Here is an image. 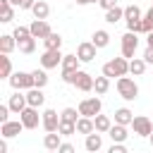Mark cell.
I'll use <instances>...</instances> for the list:
<instances>
[{
	"instance_id": "obj_1",
	"label": "cell",
	"mask_w": 153,
	"mask_h": 153,
	"mask_svg": "<svg viewBox=\"0 0 153 153\" xmlns=\"http://www.w3.org/2000/svg\"><path fill=\"white\" fill-rule=\"evenodd\" d=\"M129 72V60L122 55V57H115V60H110V62H105L103 65V74L105 76H124Z\"/></svg>"
},
{
	"instance_id": "obj_2",
	"label": "cell",
	"mask_w": 153,
	"mask_h": 153,
	"mask_svg": "<svg viewBox=\"0 0 153 153\" xmlns=\"http://www.w3.org/2000/svg\"><path fill=\"white\" fill-rule=\"evenodd\" d=\"M79 55L74 53V55H65L62 57V81L65 84H74V74H76V69H79Z\"/></svg>"
},
{
	"instance_id": "obj_3",
	"label": "cell",
	"mask_w": 153,
	"mask_h": 153,
	"mask_svg": "<svg viewBox=\"0 0 153 153\" xmlns=\"http://www.w3.org/2000/svg\"><path fill=\"white\" fill-rule=\"evenodd\" d=\"M117 93L124 98V100H134L139 96V86L134 79H129L127 74L124 76H117Z\"/></svg>"
},
{
	"instance_id": "obj_4",
	"label": "cell",
	"mask_w": 153,
	"mask_h": 153,
	"mask_svg": "<svg viewBox=\"0 0 153 153\" xmlns=\"http://www.w3.org/2000/svg\"><path fill=\"white\" fill-rule=\"evenodd\" d=\"M10 86H12L14 91H29V88L36 86V84H33V74H31V72H12Z\"/></svg>"
},
{
	"instance_id": "obj_5",
	"label": "cell",
	"mask_w": 153,
	"mask_h": 153,
	"mask_svg": "<svg viewBox=\"0 0 153 153\" xmlns=\"http://www.w3.org/2000/svg\"><path fill=\"white\" fill-rule=\"evenodd\" d=\"M100 108H103V103H100V98H84L81 103H79V115H84V117H96L98 112H100Z\"/></svg>"
},
{
	"instance_id": "obj_6",
	"label": "cell",
	"mask_w": 153,
	"mask_h": 153,
	"mask_svg": "<svg viewBox=\"0 0 153 153\" xmlns=\"http://www.w3.org/2000/svg\"><path fill=\"white\" fill-rule=\"evenodd\" d=\"M136 48H139V36H136L134 31H127V33L122 36V55H124L127 60H131L134 53H136Z\"/></svg>"
},
{
	"instance_id": "obj_7",
	"label": "cell",
	"mask_w": 153,
	"mask_h": 153,
	"mask_svg": "<svg viewBox=\"0 0 153 153\" xmlns=\"http://www.w3.org/2000/svg\"><path fill=\"white\" fill-rule=\"evenodd\" d=\"M62 53H60V48H50V50H45L43 55H41V67H45V69H53V67H57V65H62Z\"/></svg>"
},
{
	"instance_id": "obj_8",
	"label": "cell",
	"mask_w": 153,
	"mask_h": 153,
	"mask_svg": "<svg viewBox=\"0 0 153 153\" xmlns=\"http://www.w3.org/2000/svg\"><path fill=\"white\" fill-rule=\"evenodd\" d=\"M19 120L24 122V127H26V129H36V127H38V122H41V120H38V108L26 105V108L19 112Z\"/></svg>"
},
{
	"instance_id": "obj_9",
	"label": "cell",
	"mask_w": 153,
	"mask_h": 153,
	"mask_svg": "<svg viewBox=\"0 0 153 153\" xmlns=\"http://www.w3.org/2000/svg\"><path fill=\"white\" fill-rule=\"evenodd\" d=\"M131 127H134V134H139V136H151V131H153V122L146 115H136L131 120Z\"/></svg>"
},
{
	"instance_id": "obj_10",
	"label": "cell",
	"mask_w": 153,
	"mask_h": 153,
	"mask_svg": "<svg viewBox=\"0 0 153 153\" xmlns=\"http://www.w3.org/2000/svg\"><path fill=\"white\" fill-rule=\"evenodd\" d=\"M22 129H26L22 120H7V122H2V124H0V134H2L5 139L19 136V134H22Z\"/></svg>"
},
{
	"instance_id": "obj_11",
	"label": "cell",
	"mask_w": 153,
	"mask_h": 153,
	"mask_svg": "<svg viewBox=\"0 0 153 153\" xmlns=\"http://www.w3.org/2000/svg\"><path fill=\"white\" fill-rule=\"evenodd\" d=\"M96 50H98V45H96L93 41H84V43L76 45V55H79L81 62H91V60L96 57Z\"/></svg>"
},
{
	"instance_id": "obj_12",
	"label": "cell",
	"mask_w": 153,
	"mask_h": 153,
	"mask_svg": "<svg viewBox=\"0 0 153 153\" xmlns=\"http://www.w3.org/2000/svg\"><path fill=\"white\" fill-rule=\"evenodd\" d=\"M29 29H31V36H33V38H41V41H43L48 33H53V29H50V24H48L45 19H33Z\"/></svg>"
},
{
	"instance_id": "obj_13",
	"label": "cell",
	"mask_w": 153,
	"mask_h": 153,
	"mask_svg": "<svg viewBox=\"0 0 153 153\" xmlns=\"http://www.w3.org/2000/svg\"><path fill=\"white\" fill-rule=\"evenodd\" d=\"M93 76L88 74V72H81V69H76V74H74V86L79 88V91H93Z\"/></svg>"
},
{
	"instance_id": "obj_14",
	"label": "cell",
	"mask_w": 153,
	"mask_h": 153,
	"mask_svg": "<svg viewBox=\"0 0 153 153\" xmlns=\"http://www.w3.org/2000/svg\"><path fill=\"white\" fill-rule=\"evenodd\" d=\"M7 105H10V110L14 112V115H19L26 105H29V100H26V93H22V91H14L12 96H10V100H7Z\"/></svg>"
},
{
	"instance_id": "obj_15",
	"label": "cell",
	"mask_w": 153,
	"mask_h": 153,
	"mask_svg": "<svg viewBox=\"0 0 153 153\" xmlns=\"http://www.w3.org/2000/svg\"><path fill=\"white\" fill-rule=\"evenodd\" d=\"M41 124H43L45 131H57V127H60V117H57V112L48 108V110L43 112V117H41Z\"/></svg>"
},
{
	"instance_id": "obj_16",
	"label": "cell",
	"mask_w": 153,
	"mask_h": 153,
	"mask_svg": "<svg viewBox=\"0 0 153 153\" xmlns=\"http://www.w3.org/2000/svg\"><path fill=\"white\" fill-rule=\"evenodd\" d=\"M26 100H29V105H33V108H41V105L45 103V96H43V88H38V86H33V88H29V91H26Z\"/></svg>"
},
{
	"instance_id": "obj_17",
	"label": "cell",
	"mask_w": 153,
	"mask_h": 153,
	"mask_svg": "<svg viewBox=\"0 0 153 153\" xmlns=\"http://www.w3.org/2000/svg\"><path fill=\"white\" fill-rule=\"evenodd\" d=\"M108 136L112 139V141H127V136H129V131H127V124H112L110 129H108Z\"/></svg>"
},
{
	"instance_id": "obj_18",
	"label": "cell",
	"mask_w": 153,
	"mask_h": 153,
	"mask_svg": "<svg viewBox=\"0 0 153 153\" xmlns=\"http://www.w3.org/2000/svg\"><path fill=\"white\" fill-rule=\"evenodd\" d=\"M14 48H17V38H14V33H2V36H0V53L10 55Z\"/></svg>"
},
{
	"instance_id": "obj_19",
	"label": "cell",
	"mask_w": 153,
	"mask_h": 153,
	"mask_svg": "<svg viewBox=\"0 0 153 153\" xmlns=\"http://www.w3.org/2000/svg\"><path fill=\"white\" fill-rule=\"evenodd\" d=\"M91 131H96V124H93V117H79L76 120V134H91Z\"/></svg>"
},
{
	"instance_id": "obj_20",
	"label": "cell",
	"mask_w": 153,
	"mask_h": 153,
	"mask_svg": "<svg viewBox=\"0 0 153 153\" xmlns=\"http://www.w3.org/2000/svg\"><path fill=\"white\" fill-rule=\"evenodd\" d=\"M60 143H62V134H60V131H48L45 139H43V146H45L48 151H57Z\"/></svg>"
},
{
	"instance_id": "obj_21",
	"label": "cell",
	"mask_w": 153,
	"mask_h": 153,
	"mask_svg": "<svg viewBox=\"0 0 153 153\" xmlns=\"http://www.w3.org/2000/svg\"><path fill=\"white\" fill-rule=\"evenodd\" d=\"M100 146H103V139H100V134L96 131H91V134H86V141H84V148L86 151H91V153H96V151H100Z\"/></svg>"
},
{
	"instance_id": "obj_22",
	"label": "cell",
	"mask_w": 153,
	"mask_h": 153,
	"mask_svg": "<svg viewBox=\"0 0 153 153\" xmlns=\"http://www.w3.org/2000/svg\"><path fill=\"white\" fill-rule=\"evenodd\" d=\"M31 12H33V19H48L50 7H48V2H45V0H36V2H33V7H31Z\"/></svg>"
},
{
	"instance_id": "obj_23",
	"label": "cell",
	"mask_w": 153,
	"mask_h": 153,
	"mask_svg": "<svg viewBox=\"0 0 153 153\" xmlns=\"http://www.w3.org/2000/svg\"><path fill=\"white\" fill-rule=\"evenodd\" d=\"M14 19V5L10 0H0V22H12Z\"/></svg>"
},
{
	"instance_id": "obj_24",
	"label": "cell",
	"mask_w": 153,
	"mask_h": 153,
	"mask_svg": "<svg viewBox=\"0 0 153 153\" xmlns=\"http://www.w3.org/2000/svg\"><path fill=\"white\" fill-rule=\"evenodd\" d=\"M146 65H148V62H146L143 57H131V60H129V72H131L134 76H141V74L146 72Z\"/></svg>"
},
{
	"instance_id": "obj_25",
	"label": "cell",
	"mask_w": 153,
	"mask_h": 153,
	"mask_svg": "<svg viewBox=\"0 0 153 153\" xmlns=\"http://www.w3.org/2000/svg\"><path fill=\"white\" fill-rule=\"evenodd\" d=\"M131 120H134V112L129 110V108H120V110H115V122L117 124H131Z\"/></svg>"
},
{
	"instance_id": "obj_26",
	"label": "cell",
	"mask_w": 153,
	"mask_h": 153,
	"mask_svg": "<svg viewBox=\"0 0 153 153\" xmlns=\"http://www.w3.org/2000/svg\"><path fill=\"white\" fill-rule=\"evenodd\" d=\"M93 124H96V131H100V134H108V129L112 127L110 117H108V115H100V112L93 117Z\"/></svg>"
},
{
	"instance_id": "obj_27",
	"label": "cell",
	"mask_w": 153,
	"mask_h": 153,
	"mask_svg": "<svg viewBox=\"0 0 153 153\" xmlns=\"http://www.w3.org/2000/svg\"><path fill=\"white\" fill-rule=\"evenodd\" d=\"M120 19H124V10H122V7L115 5V7L105 10V22H108V24H117Z\"/></svg>"
},
{
	"instance_id": "obj_28",
	"label": "cell",
	"mask_w": 153,
	"mask_h": 153,
	"mask_svg": "<svg viewBox=\"0 0 153 153\" xmlns=\"http://www.w3.org/2000/svg\"><path fill=\"white\" fill-rule=\"evenodd\" d=\"M17 48H19V53H24V55H31V53L36 50V38H33V36H29V38H22V41L17 43Z\"/></svg>"
},
{
	"instance_id": "obj_29",
	"label": "cell",
	"mask_w": 153,
	"mask_h": 153,
	"mask_svg": "<svg viewBox=\"0 0 153 153\" xmlns=\"http://www.w3.org/2000/svg\"><path fill=\"white\" fill-rule=\"evenodd\" d=\"M93 88H96V93L98 96H103V93H108V88H110V76H96V81H93Z\"/></svg>"
},
{
	"instance_id": "obj_30",
	"label": "cell",
	"mask_w": 153,
	"mask_h": 153,
	"mask_svg": "<svg viewBox=\"0 0 153 153\" xmlns=\"http://www.w3.org/2000/svg\"><path fill=\"white\" fill-rule=\"evenodd\" d=\"M91 41H93V43H96L98 48H105V45L110 43V33H108L105 29H98V31L93 33V38H91Z\"/></svg>"
},
{
	"instance_id": "obj_31",
	"label": "cell",
	"mask_w": 153,
	"mask_h": 153,
	"mask_svg": "<svg viewBox=\"0 0 153 153\" xmlns=\"http://www.w3.org/2000/svg\"><path fill=\"white\" fill-rule=\"evenodd\" d=\"M43 45H45V50H50V48H60V45H62V36L53 31V33H48V36L43 38Z\"/></svg>"
},
{
	"instance_id": "obj_32",
	"label": "cell",
	"mask_w": 153,
	"mask_h": 153,
	"mask_svg": "<svg viewBox=\"0 0 153 153\" xmlns=\"http://www.w3.org/2000/svg\"><path fill=\"white\" fill-rule=\"evenodd\" d=\"M57 131H60L62 136H72V134H76V122L60 120V127H57Z\"/></svg>"
},
{
	"instance_id": "obj_33",
	"label": "cell",
	"mask_w": 153,
	"mask_h": 153,
	"mask_svg": "<svg viewBox=\"0 0 153 153\" xmlns=\"http://www.w3.org/2000/svg\"><path fill=\"white\" fill-rule=\"evenodd\" d=\"M0 76H5V79H10L12 76V62H10V57L2 53V57H0Z\"/></svg>"
},
{
	"instance_id": "obj_34",
	"label": "cell",
	"mask_w": 153,
	"mask_h": 153,
	"mask_svg": "<svg viewBox=\"0 0 153 153\" xmlns=\"http://www.w3.org/2000/svg\"><path fill=\"white\" fill-rule=\"evenodd\" d=\"M31 74H33V84H36L38 88H43V86L48 84V74H45V67H43V69H33Z\"/></svg>"
},
{
	"instance_id": "obj_35",
	"label": "cell",
	"mask_w": 153,
	"mask_h": 153,
	"mask_svg": "<svg viewBox=\"0 0 153 153\" xmlns=\"http://www.w3.org/2000/svg\"><path fill=\"white\" fill-rule=\"evenodd\" d=\"M124 19L131 22V19H143V17H141V10L136 5H129V7H124Z\"/></svg>"
},
{
	"instance_id": "obj_36",
	"label": "cell",
	"mask_w": 153,
	"mask_h": 153,
	"mask_svg": "<svg viewBox=\"0 0 153 153\" xmlns=\"http://www.w3.org/2000/svg\"><path fill=\"white\" fill-rule=\"evenodd\" d=\"M76 115H79V110H74V108H65V110L60 112V120H67V122H76V120H79Z\"/></svg>"
},
{
	"instance_id": "obj_37",
	"label": "cell",
	"mask_w": 153,
	"mask_h": 153,
	"mask_svg": "<svg viewBox=\"0 0 153 153\" xmlns=\"http://www.w3.org/2000/svg\"><path fill=\"white\" fill-rule=\"evenodd\" d=\"M143 33H148V31H153V5H151V10L143 14Z\"/></svg>"
},
{
	"instance_id": "obj_38",
	"label": "cell",
	"mask_w": 153,
	"mask_h": 153,
	"mask_svg": "<svg viewBox=\"0 0 153 153\" xmlns=\"http://www.w3.org/2000/svg\"><path fill=\"white\" fill-rule=\"evenodd\" d=\"M12 33H14V38H17V43H19L22 38H29V36H31V29H29V26H17V29H14Z\"/></svg>"
},
{
	"instance_id": "obj_39",
	"label": "cell",
	"mask_w": 153,
	"mask_h": 153,
	"mask_svg": "<svg viewBox=\"0 0 153 153\" xmlns=\"http://www.w3.org/2000/svg\"><path fill=\"white\" fill-rule=\"evenodd\" d=\"M127 29L134 31V33H143V22L141 19H131V22H127Z\"/></svg>"
},
{
	"instance_id": "obj_40",
	"label": "cell",
	"mask_w": 153,
	"mask_h": 153,
	"mask_svg": "<svg viewBox=\"0 0 153 153\" xmlns=\"http://www.w3.org/2000/svg\"><path fill=\"white\" fill-rule=\"evenodd\" d=\"M10 2H12L14 7H19V10H31L36 0H10Z\"/></svg>"
},
{
	"instance_id": "obj_41",
	"label": "cell",
	"mask_w": 153,
	"mask_h": 153,
	"mask_svg": "<svg viewBox=\"0 0 153 153\" xmlns=\"http://www.w3.org/2000/svg\"><path fill=\"white\" fill-rule=\"evenodd\" d=\"M10 112H12V110H10V105H0V124L10 120Z\"/></svg>"
},
{
	"instance_id": "obj_42",
	"label": "cell",
	"mask_w": 153,
	"mask_h": 153,
	"mask_svg": "<svg viewBox=\"0 0 153 153\" xmlns=\"http://www.w3.org/2000/svg\"><path fill=\"white\" fill-rule=\"evenodd\" d=\"M57 151H60V153H74V146H72V143H65V141H62Z\"/></svg>"
},
{
	"instance_id": "obj_43",
	"label": "cell",
	"mask_w": 153,
	"mask_h": 153,
	"mask_svg": "<svg viewBox=\"0 0 153 153\" xmlns=\"http://www.w3.org/2000/svg\"><path fill=\"white\" fill-rule=\"evenodd\" d=\"M143 60H146L148 65H153V45H148V48H146V53H143Z\"/></svg>"
},
{
	"instance_id": "obj_44",
	"label": "cell",
	"mask_w": 153,
	"mask_h": 153,
	"mask_svg": "<svg viewBox=\"0 0 153 153\" xmlns=\"http://www.w3.org/2000/svg\"><path fill=\"white\" fill-rule=\"evenodd\" d=\"M98 5H100L103 10H110V7H115V5H117V0H98Z\"/></svg>"
},
{
	"instance_id": "obj_45",
	"label": "cell",
	"mask_w": 153,
	"mask_h": 153,
	"mask_svg": "<svg viewBox=\"0 0 153 153\" xmlns=\"http://www.w3.org/2000/svg\"><path fill=\"white\" fill-rule=\"evenodd\" d=\"M0 153H7V141H0Z\"/></svg>"
},
{
	"instance_id": "obj_46",
	"label": "cell",
	"mask_w": 153,
	"mask_h": 153,
	"mask_svg": "<svg viewBox=\"0 0 153 153\" xmlns=\"http://www.w3.org/2000/svg\"><path fill=\"white\" fill-rule=\"evenodd\" d=\"M146 41H148V45H153V31H148V38Z\"/></svg>"
},
{
	"instance_id": "obj_47",
	"label": "cell",
	"mask_w": 153,
	"mask_h": 153,
	"mask_svg": "<svg viewBox=\"0 0 153 153\" xmlns=\"http://www.w3.org/2000/svg\"><path fill=\"white\" fill-rule=\"evenodd\" d=\"M76 5H88V0H76Z\"/></svg>"
},
{
	"instance_id": "obj_48",
	"label": "cell",
	"mask_w": 153,
	"mask_h": 153,
	"mask_svg": "<svg viewBox=\"0 0 153 153\" xmlns=\"http://www.w3.org/2000/svg\"><path fill=\"white\" fill-rule=\"evenodd\" d=\"M148 139H151V146H153V131H151V136H148Z\"/></svg>"
},
{
	"instance_id": "obj_49",
	"label": "cell",
	"mask_w": 153,
	"mask_h": 153,
	"mask_svg": "<svg viewBox=\"0 0 153 153\" xmlns=\"http://www.w3.org/2000/svg\"><path fill=\"white\" fill-rule=\"evenodd\" d=\"M88 2H98V0H88Z\"/></svg>"
}]
</instances>
